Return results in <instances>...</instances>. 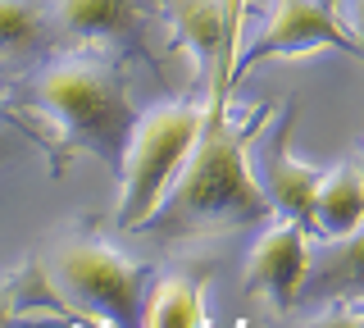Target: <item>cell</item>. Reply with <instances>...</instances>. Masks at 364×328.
Listing matches in <instances>:
<instances>
[{
	"label": "cell",
	"mask_w": 364,
	"mask_h": 328,
	"mask_svg": "<svg viewBox=\"0 0 364 328\" xmlns=\"http://www.w3.org/2000/svg\"><path fill=\"white\" fill-rule=\"evenodd\" d=\"M228 87L210 92V105L200 110V128L191 137L187 155H182L173 183H168L164 201L155 214L141 223L159 237H182V233H223V228H246L259 223L273 210L269 196L259 191L255 174L246 169V142L269 123V105L250 110L242 128L228 123L223 110Z\"/></svg>",
	"instance_id": "cell-1"
},
{
	"label": "cell",
	"mask_w": 364,
	"mask_h": 328,
	"mask_svg": "<svg viewBox=\"0 0 364 328\" xmlns=\"http://www.w3.org/2000/svg\"><path fill=\"white\" fill-rule=\"evenodd\" d=\"M37 100L68 151H87L119 169L128 132L141 110L132 105L123 73L105 60H60L37 78Z\"/></svg>",
	"instance_id": "cell-2"
},
{
	"label": "cell",
	"mask_w": 364,
	"mask_h": 328,
	"mask_svg": "<svg viewBox=\"0 0 364 328\" xmlns=\"http://www.w3.org/2000/svg\"><path fill=\"white\" fill-rule=\"evenodd\" d=\"M41 274L46 287L55 292V301L68 305L77 319L114 324V328L141 324L151 269L132 265L128 255L109 251V246L87 242V237H64V242H55L50 265Z\"/></svg>",
	"instance_id": "cell-3"
},
{
	"label": "cell",
	"mask_w": 364,
	"mask_h": 328,
	"mask_svg": "<svg viewBox=\"0 0 364 328\" xmlns=\"http://www.w3.org/2000/svg\"><path fill=\"white\" fill-rule=\"evenodd\" d=\"M196 128H200L196 105H159L151 115H136L128 146H123V160H119V174H123L119 223L123 228H141L155 214L191 137H196Z\"/></svg>",
	"instance_id": "cell-4"
},
{
	"label": "cell",
	"mask_w": 364,
	"mask_h": 328,
	"mask_svg": "<svg viewBox=\"0 0 364 328\" xmlns=\"http://www.w3.org/2000/svg\"><path fill=\"white\" fill-rule=\"evenodd\" d=\"M314 46H333V51L360 55V41L341 28L333 5H323V0H278L264 37H255V46L228 69V78L246 73V64L269 60V55H296V51H314Z\"/></svg>",
	"instance_id": "cell-5"
},
{
	"label": "cell",
	"mask_w": 364,
	"mask_h": 328,
	"mask_svg": "<svg viewBox=\"0 0 364 328\" xmlns=\"http://www.w3.org/2000/svg\"><path fill=\"white\" fill-rule=\"evenodd\" d=\"M178 41L196 55L200 73L210 78V92L228 87V55L237 46L242 28V0H168Z\"/></svg>",
	"instance_id": "cell-6"
},
{
	"label": "cell",
	"mask_w": 364,
	"mask_h": 328,
	"mask_svg": "<svg viewBox=\"0 0 364 328\" xmlns=\"http://www.w3.org/2000/svg\"><path fill=\"white\" fill-rule=\"evenodd\" d=\"M310 269V251H305V228L296 219H282L255 242L246 255V292L269 297L273 310H291L301 278Z\"/></svg>",
	"instance_id": "cell-7"
},
{
	"label": "cell",
	"mask_w": 364,
	"mask_h": 328,
	"mask_svg": "<svg viewBox=\"0 0 364 328\" xmlns=\"http://www.w3.org/2000/svg\"><path fill=\"white\" fill-rule=\"evenodd\" d=\"M291 123H296V105L282 110V119L273 123L264 151H259V191L269 196L273 210H282V219H296L301 228H310V201H314V187L323 178V169H310L301 160L287 155V142H291Z\"/></svg>",
	"instance_id": "cell-8"
},
{
	"label": "cell",
	"mask_w": 364,
	"mask_h": 328,
	"mask_svg": "<svg viewBox=\"0 0 364 328\" xmlns=\"http://www.w3.org/2000/svg\"><path fill=\"white\" fill-rule=\"evenodd\" d=\"M364 219V183H360V164L341 160L337 169H323L310 201V228L323 233L328 242L355 233Z\"/></svg>",
	"instance_id": "cell-9"
},
{
	"label": "cell",
	"mask_w": 364,
	"mask_h": 328,
	"mask_svg": "<svg viewBox=\"0 0 364 328\" xmlns=\"http://www.w3.org/2000/svg\"><path fill=\"white\" fill-rule=\"evenodd\" d=\"M205 282H210L205 269L164 278L155 287V297L146 301L141 324H151V328H205L210 324V314H205Z\"/></svg>",
	"instance_id": "cell-10"
},
{
	"label": "cell",
	"mask_w": 364,
	"mask_h": 328,
	"mask_svg": "<svg viewBox=\"0 0 364 328\" xmlns=\"http://www.w3.org/2000/svg\"><path fill=\"white\" fill-rule=\"evenodd\" d=\"M55 18L73 37H128L136 0H55Z\"/></svg>",
	"instance_id": "cell-11"
},
{
	"label": "cell",
	"mask_w": 364,
	"mask_h": 328,
	"mask_svg": "<svg viewBox=\"0 0 364 328\" xmlns=\"http://www.w3.org/2000/svg\"><path fill=\"white\" fill-rule=\"evenodd\" d=\"M41 41L37 0H0V55H28Z\"/></svg>",
	"instance_id": "cell-12"
},
{
	"label": "cell",
	"mask_w": 364,
	"mask_h": 328,
	"mask_svg": "<svg viewBox=\"0 0 364 328\" xmlns=\"http://www.w3.org/2000/svg\"><path fill=\"white\" fill-rule=\"evenodd\" d=\"M28 278H32V265H23L18 274L0 278V324H14V319H18V310H23V287H28Z\"/></svg>",
	"instance_id": "cell-13"
},
{
	"label": "cell",
	"mask_w": 364,
	"mask_h": 328,
	"mask_svg": "<svg viewBox=\"0 0 364 328\" xmlns=\"http://www.w3.org/2000/svg\"><path fill=\"white\" fill-rule=\"evenodd\" d=\"M5 128H9V123L0 119V164H5L9 155H14V142H9V132H5Z\"/></svg>",
	"instance_id": "cell-14"
},
{
	"label": "cell",
	"mask_w": 364,
	"mask_h": 328,
	"mask_svg": "<svg viewBox=\"0 0 364 328\" xmlns=\"http://www.w3.org/2000/svg\"><path fill=\"white\" fill-rule=\"evenodd\" d=\"M0 119H5V123H9V128H23V119H18V115H14V110H9V105H5V100H0Z\"/></svg>",
	"instance_id": "cell-15"
}]
</instances>
